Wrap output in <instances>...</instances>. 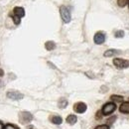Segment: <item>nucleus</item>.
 Instances as JSON below:
<instances>
[{"label":"nucleus","mask_w":129,"mask_h":129,"mask_svg":"<svg viewBox=\"0 0 129 129\" xmlns=\"http://www.w3.org/2000/svg\"><path fill=\"white\" fill-rule=\"evenodd\" d=\"M60 13H61V17H62V19H63L64 23H70L71 22V19H72L71 12L66 6L63 5V6L60 7Z\"/></svg>","instance_id":"f257e3e1"},{"label":"nucleus","mask_w":129,"mask_h":129,"mask_svg":"<svg viewBox=\"0 0 129 129\" xmlns=\"http://www.w3.org/2000/svg\"><path fill=\"white\" fill-rule=\"evenodd\" d=\"M33 116L30 112H27V111H23L19 114V120L21 123L23 124H26V123H29L30 121H32Z\"/></svg>","instance_id":"f03ea898"},{"label":"nucleus","mask_w":129,"mask_h":129,"mask_svg":"<svg viewBox=\"0 0 129 129\" xmlns=\"http://www.w3.org/2000/svg\"><path fill=\"white\" fill-rule=\"evenodd\" d=\"M116 109V105L115 103L113 102H109V103H106L103 107H102V114L103 115H109Z\"/></svg>","instance_id":"7ed1b4c3"},{"label":"nucleus","mask_w":129,"mask_h":129,"mask_svg":"<svg viewBox=\"0 0 129 129\" xmlns=\"http://www.w3.org/2000/svg\"><path fill=\"white\" fill-rule=\"evenodd\" d=\"M113 64L118 69H126L129 67V61L127 60H122V59H114Z\"/></svg>","instance_id":"20e7f679"},{"label":"nucleus","mask_w":129,"mask_h":129,"mask_svg":"<svg viewBox=\"0 0 129 129\" xmlns=\"http://www.w3.org/2000/svg\"><path fill=\"white\" fill-rule=\"evenodd\" d=\"M93 40H94V43H95V44L101 45V44H103L104 41H105V35L102 32H97L96 34L94 35Z\"/></svg>","instance_id":"39448f33"},{"label":"nucleus","mask_w":129,"mask_h":129,"mask_svg":"<svg viewBox=\"0 0 129 129\" xmlns=\"http://www.w3.org/2000/svg\"><path fill=\"white\" fill-rule=\"evenodd\" d=\"M86 104L83 102H78L74 105V110L77 113H83L86 110Z\"/></svg>","instance_id":"423d86ee"},{"label":"nucleus","mask_w":129,"mask_h":129,"mask_svg":"<svg viewBox=\"0 0 129 129\" xmlns=\"http://www.w3.org/2000/svg\"><path fill=\"white\" fill-rule=\"evenodd\" d=\"M7 97L8 98H11L13 100H19V99H22L24 95L18 91H8L7 92Z\"/></svg>","instance_id":"0eeeda50"},{"label":"nucleus","mask_w":129,"mask_h":129,"mask_svg":"<svg viewBox=\"0 0 129 129\" xmlns=\"http://www.w3.org/2000/svg\"><path fill=\"white\" fill-rule=\"evenodd\" d=\"M13 14L19 18H22V17L25 16V10L22 7H15L13 9Z\"/></svg>","instance_id":"6e6552de"},{"label":"nucleus","mask_w":129,"mask_h":129,"mask_svg":"<svg viewBox=\"0 0 129 129\" xmlns=\"http://www.w3.org/2000/svg\"><path fill=\"white\" fill-rule=\"evenodd\" d=\"M120 112L122 113H129V102H124L121 104L120 108H119Z\"/></svg>","instance_id":"1a4fd4ad"},{"label":"nucleus","mask_w":129,"mask_h":129,"mask_svg":"<svg viewBox=\"0 0 129 129\" xmlns=\"http://www.w3.org/2000/svg\"><path fill=\"white\" fill-rule=\"evenodd\" d=\"M77 120H78L77 116H76V115H73V114H71V115H69V116L67 117V122H68L69 124H71V125L75 124V123L77 122Z\"/></svg>","instance_id":"9d476101"},{"label":"nucleus","mask_w":129,"mask_h":129,"mask_svg":"<svg viewBox=\"0 0 129 129\" xmlns=\"http://www.w3.org/2000/svg\"><path fill=\"white\" fill-rule=\"evenodd\" d=\"M120 52L118 51V50H107L105 53H104V57H112L114 55H116V54H119Z\"/></svg>","instance_id":"9b49d317"},{"label":"nucleus","mask_w":129,"mask_h":129,"mask_svg":"<svg viewBox=\"0 0 129 129\" xmlns=\"http://www.w3.org/2000/svg\"><path fill=\"white\" fill-rule=\"evenodd\" d=\"M45 48L47 49L48 51H53L54 49L56 48V44H55L53 41H48V42H46V44H45Z\"/></svg>","instance_id":"f8f14e48"},{"label":"nucleus","mask_w":129,"mask_h":129,"mask_svg":"<svg viewBox=\"0 0 129 129\" xmlns=\"http://www.w3.org/2000/svg\"><path fill=\"white\" fill-rule=\"evenodd\" d=\"M51 121H52L54 124L59 125V124H61V123H62L63 119H62V117H61V116H53V117L51 118Z\"/></svg>","instance_id":"ddd939ff"},{"label":"nucleus","mask_w":129,"mask_h":129,"mask_svg":"<svg viewBox=\"0 0 129 129\" xmlns=\"http://www.w3.org/2000/svg\"><path fill=\"white\" fill-rule=\"evenodd\" d=\"M58 105H59L60 108H64V107H67V105H68V100H67L66 98H61V99L59 100Z\"/></svg>","instance_id":"4468645a"},{"label":"nucleus","mask_w":129,"mask_h":129,"mask_svg":"<svg viewBox=\"0 0 129 129\" xmlns=\"http://www.w3.org/2000/svg\"><path fill=\"white\" fill-rule=\"evenodd\" d=\"M117 3L119 7H124L127 4H129V0H117Z\"/></svg>","instance_id":"2eb2a0df"},{"label":"nucleus","mask_w":129,"mask_h":129,"mask_svg":"<svg viewBox=\"0 0 129 129\" xmlns=\"http://www.w3.org/2000/svg\"><path fill=\"white\" fill-rule=\"evenodd\" d=\"M110 98H111L112 100H114V101H117V102H121V101L123 100V97L119 96V95H111Z\"/></svg>","instance_id":"dca6fc26"},{"label":"nucleus","mask_w":129,"mask_h":129,"mask_svg":"<svg viewBox=\"0 0 129 129\" xmlns=\"http://www.w3.org/2000/svg\"><path fill=\"white\" fill-rule=\"evenodd\" d=\"M10 16L12 17V19H13V21H14V23H15L16 25H19V24H20V22H21V18L15 16L14 14H13V15H11V14H10Z\"/></svg>","instance_id":"f3484780"},{"label":"nucleus","mask_w":129,"mask_h":129,"mask_svg":"<svg viewBox=\"0 0 129 129\" xmlns=\"http://www.w3.org/2000/svg\"><path fill=\"white\" fill-rule=\"evenodd\" d=\"M114 36H115L116 38H123V37H124V31H122V30L116 31Z\"/></svg>","instance_id":"a211bd4d"},{"label":"nucleus","mask_w":129,"mask_h":129,"mask_svg":"<svg viewBox=\"0 0 129 129\" xmlns=\"http://www.w3.org/2000/svg\"><path fill=\"white\" fill-rule=\"evenodd\" d=\"M4 129H19V127H17L13 124H6L4 126Z\"/></svg>","instance_id":"6ab92c4d"},{"label":"nucleus","mask_w":129,"mask_h":129,"mask_svg":"<svg viewBox=\"0 0 129 129\" xmlns=\"http://www.w3.org/2000/svg\"><path fill=\"white\" fill-rule=\"evenodd\" d=\"M95 129H109V127H108V125H99V126L95 127Z\"/></svg>","instance_id":"aec40b11"},{"label":"nucleus","mask_w":129,"mask_h":129,"mask_svg":"<svg viewBox=\"0 0 129 129\" xmlns=\"http://www.w3.org/2000/svg\"><path fill=\"white\" fill-rule=\"evenodd\" d=\"M3 75H4V72H3V70H1V69H0V77H1V76H3Z\"/></svg>","instance_id":"412c9836"},{"label":"nucleus","mask_w":129,"mask_h":129,"mask_svg":"<svg viewBox=\"0 0 129 129\" xmlns=\"http://www.w3.org/2000/svg\"><path fill=\"white\" fill-rule=\"evenodd\" d=\"M0 129H4V126H3V124L0 122Z\"/></svg>","instance_id":"4be33fe9"}]
</instances>
